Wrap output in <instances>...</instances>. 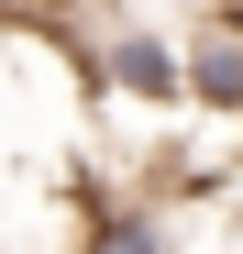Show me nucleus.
Wrapping results in <instances>:
<instances>
[{
  "label": "nucleus",
  "mask_w": 243,
  "mask_h": 254,
  "mask_svg": "<svg viewBox=\"0 0 243 254\" xmlns=\"http://www.w3.org/2000/svg\"><path fill=\"white\" fill-rule=\"evenodd\" d=\"M100 77L122 100H177V33H155V22H122L111 45H100Z\"/></svg>",
  "instance_id": "1"
},
{
  "label": "nucleus",
  "mask_w": 243,
  "mask_h": 254,
  "mask_svg": "<svg viewBox=\"0 0 243 254\" xmlns=\"http://www.w3.org/2000/svg\"><path fill=\"white\" fill-rule=\"evenodd\" d=\"M177 100H210V111H243V22H210L177 45Z\"/></svg>",
  "instance_id": "2"
},
{
  "label": "nucleus",
  "mask_w": 243,
  "mask_h": 254,
  "mask_svg": "<svg viewBox=\"0 0 243 254\" xmlns=\"http://www.w3.org/2000/svg\"><path fill=\"white\" fill-rule=\"evenodd\" d=\"M89 254H166V221H155V210H111L89 232Z\"/></svg>",
  "instance_id": "3"
},
{
  "label": "nucleus",
  "mask_w": 243,
  "mask_h": 254,
  "mask_svg": "<svg viewBox=\"0 0 243 254\" xmlns=\"http://www.w3.org/2000/svg\"><path fill=\"white\" fill-rule=\"evenodd\" d=\"M0 11H66V0H0Z\"/></svg>",
  "instance_id": "4"
}]
</instances>
